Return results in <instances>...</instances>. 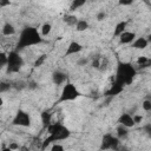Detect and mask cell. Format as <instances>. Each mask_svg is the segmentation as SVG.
Returning a JSON list of instances; mask_svg holds the SVG:
<instances>
[{
  "label": "cell",
  "instance_id": "6da1fadb",
  "mask_svg": "<svg viewBox=\"0 0 151 151\" xmlns=\"http://www.w3.org/2000/svg\"><path fill=\"white\" fill-rule=\"evenodd\" d=\"M42 42V37L40 35L39 31L35 27L26 26L22 28V31L19 34V39L17 42V52L20 50H24L29 46H34Z\"/></svg>",
  "mask_w": 151,
  "mask_h": 151
},
{
  "label": "cell",
  "instance_id": "7a4b0ae2",
  "mask_svg": "<svg viewBox=\"0 0 151 151\" xmlns=\"http://www.w3.org/2000/svg\"><path fill=\"white\" fill-rule=\"evenodd\" d=\"M136 74H137V70L131 63H125V61L118 60L117 72H116V78H114V80L117 83L122 84L123 86L130 85L133 81Z\"/></svg>",
  "mask_w": 151,
  "mask_h": 151
},
{
  "label": "cell",
  "instance_id": "3957f363",
  "mask_svg": "<svg viewBox=\"0 0 151 151\" xmlns=\"http://www.w3.org/2000/svg\"><path fill=\"white\" fill-rule=\"evenodd\" d=\"M24 66V59L17 51H11L7 54V64H6V72L17 73Z\"/></svg>",
  "mask_w": 151,
  "mask_h": 151
},
{
  "label": "cell",
  "instance_id": "277c9868",
  "mask_svg": "<svg viewBox=\"0 0 151 151\" xmlns=\"http://www.w3.org/2000/svg\"><path fill=\"white\" fill-rule=\"evenodd\" d=\"M80 92L78 91V88L76 87V85H73L72 83L66 81L63 86V90L60 92V97L58 99V103H65V101H72L76 100L78 97H80Z\"/></svg>",
  "mask_w": 151,
  "mask_h": 151
},
{
  "label": "cell",
  "instance_id": "5b68a950",
  "mask_svg": "<svg viewBox=\"0 0 151 151\" xmlns=\"http://www.w3.org/2000/svg\"><path fill=\"white\" fill-rule=\"evenodd\" d=\"M70 134H71V132H70V130L66 126L63 130L58 131V132H54V133L48 134V137H46L42 140V143H41V151H45L47 149V146H50V145H52L54 143H58L60 140H64V139L68 138Z\"/></svg>",
  "mask_w": 151,
  "mask_h": 151
},
{
  "label": "cell",
  "instance_id": "8992f818",
  "mask_svg": "<svg viewBox=\"0 0 151 151\" xmlns=\"http://www.w3.org/2000/svg\"><path fill=\"white\" fill-rule=\"evenodd\" d=\"M119 147V139L113 136L112 133H105L100 142V151H107V150H118Z\"/></svg>",
  "mask_w": 151,
  "mask_h": 151
},
{
  "label": "cell",
  "instance_id": "52a82bcc",
  "mask_svg": "<svg viewBox=\"0 0 151 151\" xmlns=\"http://www.w3.org/2000/svg\"><path fill=\"white\" fill-rule=\"evenodd\" d=\"M12 125L28 127L31 125V117H29V114L26 111H24V110H18L15 116L12 119Z\"/></svg>",
  "mask_w": 151,
  "mask_h": 151
},
{
  "label": "cell",
  "instance_id": "ba28073f",
  "mask_svg": "<svg viewBox=\"0 0 151 151\" xmlns=\"http://www.w3.org/2000/svg\"><path fill=\"white\" fill-rule=\"evenodd\" d=\"M123 90H124V86L122 84L117 83L116 80H113V83L111 84L110 88L105 92V96L106 97H114V96H118L120 92H123Z\"/></svg>",
  "mask_w": 151,
  "mask_h": 151
},
{
  "label": "cell",
  "instance_id": "9c48e42d",
  "mask_svg": "<svg viewBox=\"0 0 151 151\" xmlns=\"http://www.w3.org/2000/svg\"><path fill=\"white\" fill-rule=\"evenodd\" d=\"M66 80H67V76L63 71H54L52 73V81L54 85H57V86L64 85L66 83Z\"/></svg>",
  "mask_w": 151,
  "mask_h": 151
},
{
  "label": "cell",
  "instance_id": "30bf717a",
  "mask_svg": "<svg viewBox=\"0 0 151 151\" xmlns=\"http://www.w3.org/2000/svg\"><path fill=\"white\" fill-rule=\"evenodd\" d=\"M83 50V46L81 44H79L78 41H71L65 51V57H68V55H73V54H77L79 53L80 51Z\"/></svg>",
  "mask_w": 151,
  "mask_h": 151
},
{
  "label": "cell",
  "instance_id": "8fae6325",
  "mask_svg": "<svg viewBox=\"0 0 151 151\" xmlns=\"http://www.w3.org/2000/svg\"><path fill=\"white\" fill-rule=\"evenodd\" d=\"M118 123H119V125H123L126 129L132 127V126L136 125L134 122H133V119H132V116L129 114V113H122L119 116V118H118Z\"/></svg>",
  "mask_w": 151,
  "mask_h": 151
},
{
  "label": "cell",
  "instance_id": "7c38bea8",
  "mask_svg": "<svg viewBox=\"0 0 151 151\" xmlns=\"http://www.w3.org/2000/svg\"><path fill=\"white\" fill-rule=\"evenodd\" d=\"M118 38H119V42L123 44V45L132 44L133 40L136 39V33H134V32H130V31H125V32H123Z\"/></svg>",
  "mask_w": 151,
  "mask_h": 151
},
{
  "label": "cell",
  "instance_id": "4fadbf2b",
  "mask_svg": "<svg viewBox=\"0 0 151 151\" xmlns=\"http://www.w3.org/2000/svg\"><path fill=\"white\" fill-rule=\"evenodd\" d=\"M147 44H149V41H147L145 38L140 37V38H136L131 45H132L133 48H137V50H144L145 47H147Z\"/></svg>",
  "mask_w": 151,
  "mask_h": 151
},
{
  "label": "cell",
  "instance_id": "5bb4252c",
  "mask_svg": "<svg viewBox=\"0 0 151 151\" xmlns=\"http://www.w3.org/2000/svg\"><path fill=\"white\" fill-rule=\"evenodd\" d=\"M1 33L6 37H11V35L15 34V27L11 22H6L1 28Z\"/></svg>",
  "mask_w": 151,
  "mask_h": 151
},
{
  "label": "cell",
  "instance_id": "9a60e30c",
  "mask_svg": "<svg viewBox=\"0 0 151 151\" xmlns=\"http://www.w3.org/2000/svg\"><path fill=\"white\" fill-rule=\"evenodd\" d=\"M126 25H127L126 21H119V22L116 25V27H114L113 35H114V37H119L123 32H125V31H126Z\"/></svg>",
  "mask_w": 151,
  "mask_h": 151
},
{
  "label": "cell",
  "instance_id": "2e32d148",
  "mask_svg": "<svg viewBox=\"0 0 151 151\" xmlns=\"http://www.w3.org/2000/svg\"><path fill=\"white\" fill-rule=\"evenodd\" d=\"M150 64H151V60L147 57L140 55L137 59V66H138V68H146V67L150 66Z\"/></svg>",
  "mask_w": 151,
  "mask_h": 151
},
{
  "label": "cell",
  "instance_id": "e0dca14e",
  "mask_svg": "<svg viewBox=\"0 0 151 151\" xmlns=\"http://www.w3.org/2000/svg\"><path fill=\"white\" fill-rule=\"evenodd\" d=\"M63 20L68 26H76V24L78 21V18L76 15H73V14H66V15H64Z\"/></svg>",
  "mask_w": 151,
  "mask_h": 151
},
{
  "label": "cell",
  "instance_id": "ac0fdd59",
  "mask_svg": "<svg viewBox=\"0 0 151 151\" xmlns=\"http://www.w3.org/2000/svg\"><path fill=\"white\" fill-rule=\"evenodd\" d=\"M74 27H76V29L78 32H83V31H86L88 28V22L85 19H78V21H77Z\"/></svg>",
  "mask_w": 151,
  "mask_h": 151
},
{
  "label": "cell",
  "instance_id": "d6986e66",
  "mask_svg": "<svg viewBox=\"0 0 151 151\" xmlns=\"http://www.w3.org/2000/svg\"><path fill=\"white\" fill-rule=\"evenodd\" d=\"M51 31H52V25L50 22H44L41 25V27H40V32L39 33H40L41 37H47L51 33Z\"/></svg>",
  "mask_w": 151,
  "mask_h": 151
},
{
  "label": "cell",
  "instance_id": "ffe728a7",
  "mask_svg": "<svg viewBox=\"0 0 151 151\" xmlns=\"http://www.w3.org/2000/svg\"><path fill=\"white\" fill-rule=\"evenodd\" d=\"M41 123L44 129H47V126L51 124V113L48 111H44L41 113Z\"/></svg>",
  "mask_w": 151,
  "mask_h": 151
},
{
  "label": "cell",
  "instance_id": "44dd1931",
  "mask_svg": "<svg viewBox=\"0 0 151 151\" xmlns=\"http://www.w3.org/2000/svg\"><path fill=\"white\" fill-rule=\"evenodd\" d=\"M127 133H129V131H127V129H126L125 126L119 125V126L117 127V138H118V139H119V138H125V137L127 136Z\"/></svg>",
  "mask_w": 151,
  "mask_h": 151
},
{
  "label": "cell",
  "instance_id": "7402d4cb",
  "mask_svg": "<svg viewBox=\"0 0 151 151\" xmlns=\"http://www.w3.org/2000/svg\"><path fill=\"white\" fill-rule=\"evenodd\" d=\"M46 59H47V55H46V54H41V55H39V57L37 58V60L34 61L33 66H34V67H40V66L46 61Z\"/></svg>",
  "mask_w": 151,
  "mask_h": 151
},
{
  "label": "cell",
  "instance_id": "603a6c76",
  "mask_svg": "<svg viewBox=\"0 0 151 151\" xmlns=\"http://www.w3.org/2000/svg\"><path fill=\"white\" fill-rule=\"evenodd\" d=\"M107 66H109V59L105 55H101V58H100V65H99V68L98 70L104 71V70L107 68Z\"/></svg>",
  "mask_w": 151,
  "mask_h": 151
},
{
  "label": "cell",
  "instance_id": "cb8c5ba5",
  "mask_svg": "<svg viewBox=\"0 0 151 151\" xmlns=\"http://www.w3.org/2000/svg\"><path fill=\"white\" fill-rule=\"evenodd\" d=\"M11 87H12V84L11 83H8V81H0V93L7 92Z\"/></svg>",
  "mask_w": 151,
  "mask_h": 151
},
{
  "label": "cell",
  "instance_id": "d4e9b609",
  "mask_svg": "<svg viewBox=\"0 0 151 151\" xmlns=\"http://www.w3.org/2000/svg\"><path fill=\"white\" fill-rule=\"evenodd\" d=\"M85 5V1H73L72 4H71V7H70V9L71 11H76V9H78L79 7H81V6H84Z\"/></svg>",
  "mask_w": 151,
  "mask_h": 151
},
{
  "label": "cell",
  "instance_id": "484cf974",
  "mask_svg": "<svg viewBox=\"0 0 151 151\" xmlns=\"http://www.w3.org/2000/svg\"><path fill=\"white\" fill-rule=\"evenodd\" d=\"M50 151H65V147L59 143H54V144L51 145Z\"/></svg>",
  "mask_w": 151,
  "mask_h": 151
},
{
  "label": "cell",
  "instance_id": "4316f807",
  "mask_svg": "<svg viewBox=\"0 0 151 151\" xmlns=\"http://www.w3.org/2000/svg\"><path fill=\"white\" fill-rule=\"evenodd\" d=\"M142 106H143L144 111H146V112H150V111H151V100H149V99H145V100L142 103Z\"/></svg>",
  "mask_w": 151,
  "mask_h": 151
},
{
  "label": "cell",
  "instance_id": "83f0119b",
  "mask_svg": "<svg viewBox=\"0 0 151 151\" xmlns=\"http://www.w3.org/2000/svg\"><path fill=\"white\" fill-rule=\"evenodd\" d=\"M100 58H101V55H96V57L92 59V67H94V68H99V65H100Z\"/></svg>",
  "mask_w": 151,
  "mask_h": 151
},
{
  "label": "cell",
  "instance_id": "f1b7e54d",
  "mask_svg": "<svg viewBox=\"0 0 151 151\" xmlns=\"http://www.w3.org/2000/svg\"><path fill=\"white\" fill-rule=\"evenodd\" d=\"M6 64H7V54L0 51V67L6 66Z\"/></svg>",
  "mask_w": 151,
  "mask_h": 151
},
{
  "label": "cell",
  "instance_id": "f546056e",
  "mask_svg": "<svg viewBox=\"0 0 151 151\" xmlns=\"http://www.w3.org/2000/svg\"><path fill=\"white\" fill-rule=\"evenodd\" d=\"M105 18H106V13H105V12H103V11H101V12H99V13L97 14V20H98V21H101V20H104Z\"/></svg>",
  "mask_w": 151,
  "mask_h": 151
},
{
  "label": "cell",
  "instance_id": "4dcf8cb0",
  "mask_svg": "<svg viewBox=\"0 0 151 151\" xmlns=\"http://www.w3.org/2000/svg\"><path fill=\"white\" fill-rule=\"evenodd\" d=\"M132 119H133V122H134V124H138V123H140L142 122V119H143V117L142 116H132Z\"/></svg>",
  "mask_w": 151,
  "mask_h": 151
},
{
  "label": "cell",
  "instance_id": "1f68e13d",
  "mask_svg": "<svg viewBox=\"0 0 151 151\" xmlns=\"http://www.w3.org/2000/svg\"><path fill=\"white\" fill-rule=\"evenodd\" d=\"M8 147H9V149H12V150L14 151V150L19 149V145H18V144H15V143H11V144L8 145Z\"/></svg>",
  "mask_w": 151,
  "mask_h": 151
},
{
  "label": "cell",
  "instance_id": "d6a6232c",
  "mask_svg": "<svg viewBox=\"0 0 151 151\" xmlns=\"http://www.w3.org/2000/svg\"><path fill=\"white\" fill-rule=\"evenodd\" d=\"M131 4H132V0H130V1H119V5H122V6H129Z\"/></svg>",
  "mask_w": 151,
  "mask_h": 151
},
{
  "label": "cell",
  "instance_id": "836d02e7",
  "mask_svg": "<svg viewBox=\"0 0 151 151\" xmlns=\"http://www.w3.org/2000/svg\"><path fill=\"white\" fill-rule=\"evenodd\" d=\"M11 5V1H0V6L4 7V6H9Z\"/></svg>",
  "mask_w": 151,
  "mask_h": 151
},
{
  "label": "cell",
  "instance_id": "e575fe53",
  "mask_svg": "<svg viewBox=\"0 0 151 151\" xmlns=\"http://www.w3.org/2000/svg\"><path fill=\"white\" fill-rule=\"evenodd\" d=\"M1 151H13V150H12V149H9L8 146L4 145V146H2V149H1Z\"/></svg>",
  "mask_w": 151,
  "mask_h": 151
},
{
  "label": "cell",
  "instance_id": "d590c367",
  "mask_svg": "<svg viewBox=\"0 0 151 151\" xmlns=\"http://www.w3.org/2000/svg\"><path fill=\"white\" fill-rule=\"evenodd\" d=\"M86 63H87V61H86L85 59H83V60H79V63H78V64H80V65H81V64H86Z\"/></svg>",
  "mask_w": 151,
  "mask_h": 151
},
{
  "label": "cell",
  "instance_id": "8d00e7d4",
  "mask_svg": "<svg viewBox=\"0 0 151 151\" xmlns=\"http://www.w3.org/2000/svg\"><path fill=\"white\" fill-rule=\"evenodd\" d=\"M119 151H129V150H127V149H126L125 146H123V147H122V149H120Z\"/></svg>",
  "mask_w": 151,
  "mask_h": 151
},
{
  "label": "cell",
  "instance_id": "74e56055",
  "mask_svg": "<svg viewBox=\"0 0 151 151\" xmlns=\"http://www.w3.org/2000/svg\"><path fill=\"white\" fill-rule=\"evenodd\" d=\"M2 104H4V100H2V98H0V106H2Z\"/></svg>",
  "mask_w": 151,
  "mask_h": 151
}]
</instances>
